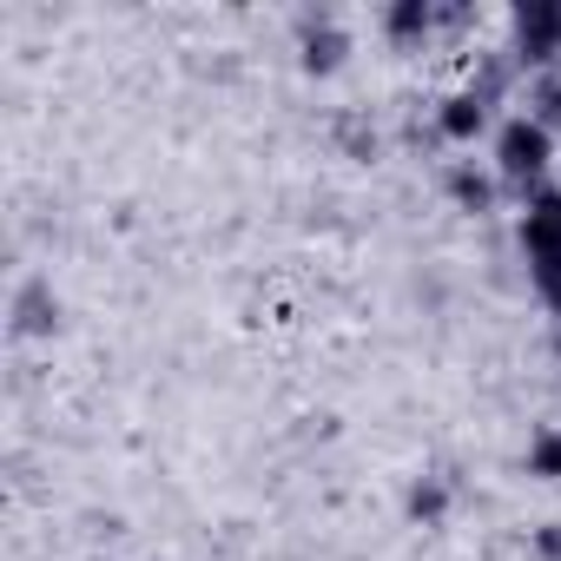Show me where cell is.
I'll return each instance as SVG.
<instances>
[{
	"label": "cell",
	"instance_id": "obj_2",
	"mask_svg": "<svg viewBox=\"0 0 561 561\" xmlns=\"http://www.w3.org/2000/svg\"><path fill=\"white\" fill-rule=\"evenodd\" d=\"M508 54L522 60V73L561 67V0H528L508 14Z\"/></svg>",
	"mask_w": 561,
	"mask_h": 561
},
{
	"label": "cell",
	"instance_id": "obj_9",
	"mask_svg": "<svg viewBox=\"0 0 561 561\" xmlns=\"http://www.w3.org/2000/svg\"><path fill=\"white\" fill-rule=\"evenodd\" d=\"M403 515L423 522V528H436V522L449 515V476H416V482L403 489Z\"/></svg>",
	"mask_w": 561,
	"mask_h": 561
},
{
	"label": "cell",
	"instance_id": "obj_13",
	"mask_svg": "<svg viewBox=\"0 0 561 561\" xmlns=\"http://www.w3.org/2000/svg\"><path fill=\"white\" fill-rule=\"evenodd\" d=\"M337 139H344L351 159H377V152H383V133H377L364 113H344V119H337Z\"/></svg>",
	"mask_w": 561,
	"mask_h": 561
},
{
	"label": "cell",
	"instance_id": "obj_3",
	"mask_svg": "<svg viewBox=\"0 0 561 561\" xmlns=\"http://www.w3.org/2000/svg\"><path fill=\"white\" fill-rule=\"evenodd\" d=\"M344 54H351V34L337 27V14H331V8L298 14V67H305L311 80H331V73L344 67Z\"/></svg>",
	"mask_w": 561,
	"mask_h": 561
},
{
	"label": "cell",
	"instance_id": "obj_6",
	"mask_svg": "<svg viewBox=\"0 0 561 561\" xmlns=\"http://www.w3.org/2000/svg\"><path fill=\"white\" fill-rule=\"evenodd\" d=\"M443 192L462 205V211H495V192H502V179L495 172H482L476 159H449V172H443Z\"/></svg>",
	"mask_w": 561,
	"mask_h": 561
},
{
	"label": "cell",
	"instance_id": "obj_7",
	"mask_svg": "<svg viewBox=\"0 0 561 561\" xmlns=\"http://www.w3.org/2000/svg\"><path fill=\"white\" fill-rule=\"evenodd\" d=\"M54 324H60L54 285H47V277H27V285L14 291V331H21V337H54Z\"/></svg>",
	"mask_w": 561,
	"mask_h": 561
},
{
	"label": "cell",
	"instance_id": "obj_5",
	"mask_svg": "<svg viewBox=\"0 0 561 561\" xmlns=\"http://www.w3.org/2000/svg\"><path fill=\"white\" fill-rule=\"evenodd\" d=\"M489 119H495V106H489L482 93H469V87H462V93H449V100L436 106V133H443L449 146L482 139V133H489Z\"/></svg>",
	"mask_w": 561,
	"mask_h": 561
},
{
	"label": "cell",
	"instance_id": "obj_15",
	"mask_svg": "<svg viewBox=\"0 0 561 561\" xmlns=\"http://www.w3.org/2000/svg\"><path fill=\"white\" fill-rule=\"evenodd\" d=\"M535 561H561V522H541L535 528Z\"/></svg>",
	"mask_w": 561,
	"mask_h": 561
},
{
	"label": "cell",
	"instance_id": "obj_14",
	"mask_svg": "<svg viewBox=\"0 0 561 561\" xmlns=\"http://www.w3.org/2000/svg\"><path fill=\"white\" fill-rule=\"evenodd\" d=\"M528 285H535V298L561 318V257H548V264H528Z\"/></svg>",
	"mask_w": 561,
	"mask_h": 561
},
{
	"label": "cell",
	"instance_id": "obj_1",
	"mask_svg": "<svg viewBox=\"0 0 561 561\" xmlns=\"http://www.w3.org/2000/svg\"><path fill=\"white\" fill-rule=\"evenodd\" d=\"M554 165V133L541 126V119H528V113H515V119H502L495 126V179H502V192H515L522 205L541 192V172Z\"/></svg>",
	"mask_w": 561,
	"mask_h": 561
},
{
	"label": "cell",
	"instance_id": "obj_12",
	"mask_svg": "<svg viewBox=\"0 0 561 561\" xmlns=\"http://www.w3.org/2000/svg\"><path fill=\"white\" fill-rule=\"evenodd\" d=\"M436 27V8L430 0H397V8H383V34L390 41H423Z\"/></svg>",
	"mask_w": 561,
	"mask_h": 561
},
{
	"label": "cell",
	"instance_id": "obj_8",
	"mask_svg": "<svg viewBox=\"0 0 561 561\" xmlns=\"http://www.w3.org/2000/svg\"><path fill=\"white\" fill-rule=\"evenodd\" d=\"M522 60L508 54V47H495V54H482V67H476V80H469V93H482L489 106H502L508 93H522Z\"/></svg>",
	"mask_w": 561,
	"mask_h": 561
},
{
	"label": "cell",
	"instance_id": "obj_10",
	"mask_svg": "<svg viewBox=\"0 0 561 561\" xmlns=\"http://www.w3.org/2000/svg\"><path fill=\"white\" fill-rule=\"evenodd\" d=\"M522 100H528V119H541L548 133L561 126V67H541L522 80Z\"/></svg>",
	"mask_w": 561,
	"mask_h": 561
},
{
	"label": "cell",
	"instance_id": "obj_4",
	"mask_svg": "<svg viewBox=\"0 0 561 561\" xmlns=\"http://www.w3.org/2000/svg\"><path fill=\"white\" fill-rule=\"evenodd\" d=\"M515 238H522L528 264H548V257H561V185H541V192L522 205V225H515Z\"/></svg>",
	"mask_w": 561,
	"mask_h": 561
},
{
	"label": "cell",
	"instance_id": "obj_11",
	"mask_svg": "<svg viewBox=\"0 0 561 561\" xmlns=\"http://www.w3.org/2000/svg\"><path fill=\"white\" fill-rule=\"evenodd\" d=\"M522 469H528L535 482H561V423H541V430L528 436V449H522Z\"/></svg>",
	"mask_w": 561,
	"mask_h": 561
}]
</instances>
